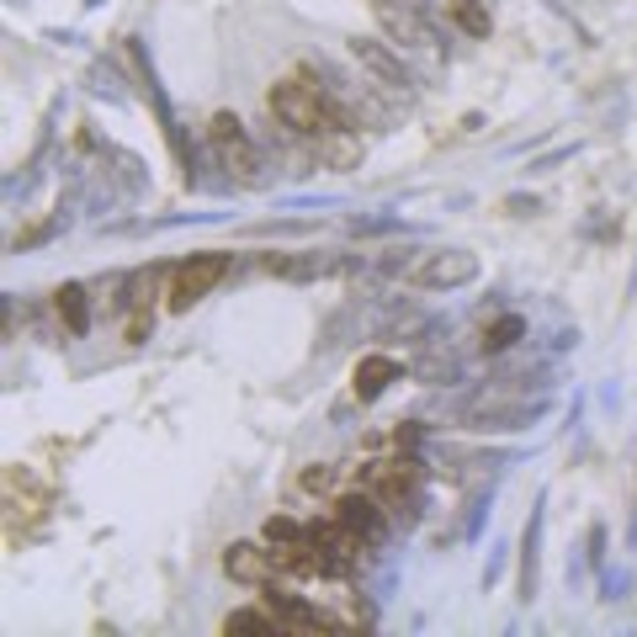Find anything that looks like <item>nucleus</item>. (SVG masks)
Returning <instances> with one entry per match:
<instances>
[{"mask_svg": "<svg viewBox=\"0 0 637 637\" xmlns=\"http://www.w3.org/2000/svg\"><path fill=\"white\" fill-rule=\"evenodd\" d=\"M271 112H276V123H287L293 133L314 139V144H335V139L351 133L345 118L335 112V101L324 97L318 85H309V80H282V85H271Z\"/></svg>", "mask_w": 637, "mask_h": 637, "instance_id": "obj_1", "label": "nucleus"}, {"mask_svg": "<svg viewBox=\"0 0 637 637\" xmlns=\"http://www.w3.org/2000/svg\"><path fill=\"white\" fill-rule=\"evenodd\" d=\"M208 144H213V154H219V165L229 175H240V181H261V154H255V144H250V133H245L240 118L219 112V118L208 123Z\"/></svg>", "mask_w": 637, "mask_h": 637, "instance_id": "obj_2", "label": "nucleus"}, {"mask_svg": "<svg viewBox=\"0 0 637 637\" xmlns=\"http://www.w3.org/2000/svg\"><path fill=\"white\" fill-rule=\"evenodd\" d=\"M223 271H229V255H192V261H181V266L171 271V287H165V297H171V314H186L192 303H202V297L213 293L223 282Z\"/></svg>", "mask_w": 637, "mask_h": 637, "instance_id": "obj_3", "label": "nucleus"}, {"mask_svg": "<svg viewBox=\"0 0 637 637\" xmlns=\"http://www.w3.org/2000/svg\"><path fill=\"white\" fill-rule=\"evenodd\" d=\"M223 568H229V579H240V585H282L287 579V568H282V558H276V547H255V542H234L229 553H223Z\"/></svg>", "mask_w": 637, "mask_h": 637, "instance_id": "obj_4", "label": "nucleus"}, {"mask_svg": "<svg viewBox=\"0 0 637 637\" xmlns=\"http://www.w3.org/2000/svg\"><path fill=\"white\" fill-rule=\"evenodd\" d=\"M419 484V467L410 463V457H388V463H367V473H362V489H372L383 505H404L410 494H415Z\"/></svg>", "mask_w": 637, "mask_h": 637, "instance_id": "obj_5", "label": "nucleus"}, {"mask_svg": "<svg viewBox=\"0 0 637 637\" xmlns=\"http://www.w3.org/2000/svg\"><path fill=\"white\" fill-rule=\"evenodd\" d=\"M330 515H335L341 526H351V532L367 542V547H372V542H383V532H388V526H383V510H377V494H372V489L335 494V499H330Z\"/></svg>", "mask_w": 637, "mask_h": 637, "instance_id": "obj_6", "label": "nucleus"}, {"mask_svg": "<svg viewBox=\"0 0 637 637\" xmlns=\"http://www.w3.org/2000/svg\"><path fill=\"white\" fill-rule=\"evenodd\" d=\"M398 377V362L393 356H362L356 362V398H377Z\"/></svg>", "mask_w": 637, "mask_h": 637, "instance_id": "obj_7", "label": "nucleus"}, {"mask_svg": "<svg viewBox=\"0 0 637 637\" xmlns=\"http://www.w3.org/2000/svg\"><path fill=\"white\" fill-rule=\"evenodd\" d=\"M59 318L70 324V335H85L91 330V303H85V287H59Z\"/></svg>", "mask_w": 637, "mask_h": 637, "instance_id": "obj_8", "label": "nucleus"}, {"mask_svg": "<svg viewBox=\"0 0 637 637\" xmlns=\"http://www.w3.org/2000/svg\"><path fill=\"white\" fill-rule=\"evenodd\" d=\"M446 11H452V22L463 27L467 38H489V6L484 0H446Z\"/></svg>", "mask_w": 637, "mask_h": 637, "instance_id": "obj_9", "label": "nucleus"}, {"mask_svg": "<svg viewBox=\"0 0 637 637\" xmlns=\"http://www.w3.org/2000/svg\"><path fill=\"white\" fill-rule=\"evenodd\" d=\"M282 621H276V611L271 606H261V611H229L223 616V633H276Z\"/></svg>", "mask_w": 637, "mask_h": 637, "instance_id": "obj_10", "label": "nucleus"}, {"mask_svg": "<svg viewBox=\"0 0 637 637\" xmlns=\"http://www.w3.org/2000/svg\"><path fill=\"white\" fill-rule=\"evenodd\" d=\"M463 276H473V261H467V255H457V261H431V266H425V282H463Z\"/></svg>", "mask_w": 637, "mask_h": 637, "instance_id": "obj_11", "label": "nucleus"}, {"mask_svg": "<svg viewBox=\"0 0 637 637\" xmlns=\"http://www.w3.org/2000/svg\"><path fill=\"white\" fill-rule=\"evenodd\" d=\"M515 335H520V318H499L494 330H484V351H505Z\"/></svg>", "mask_w": 637, "mask_h": 637, "instance_id": "obj_12", "label": "nucleus"}, {"mask_svg": "<svg viewBox=\"0 0 637 637\" xmlns=\"http://www.w3.org/2000/svg\"><path fill=\"white\" fill-rule=\"evenodd\" d=\"M330 478H335V473H330V467H314V473H309V478H303V489H330Z\"/></svg>", "mask_w": 637, "mask_h": 637, "instance_id": "obj_13", "label": "nucleus"}]
</instances>
